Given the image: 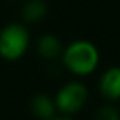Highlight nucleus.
I'll return each instance as SVG.
<instances>
[{
  "label": "nucleus",
  "mask_w": 120,
  "mask_h": 120,
  "mask_svg": "<svg viewBox=\"0 0 120 120\" xmlns=\"http://www.w3.org/2000/svg\"><path fill=\"white\" fill-rule=\"evenodd\" d=\"M28 42V33L23 26H6L0 31V56L7 61H16L26 54Z\"/></svg>",
  "instance_id": "f03ea898"
},
{
  "label": "nucleus",
  "mask_w": 120,
  "mask_h": 120,
  "mask_svg": "<svg viewBox=\"0 0 120 120\" xmlns=\"http://www.w3.org/2000/svg\"><path fill=\"white\" fill-rule=\"evenodd\" d=\"M38 52L45 59H54L61 52V42L55 35H42L38 41Z\"/></svg>",
  "instance_id": "423d86ee"
},
{
  "label": "nucleus",
  "mask_w": 120,
  "mask_h": 120,
  "mask_svg": "<svg viewBox=\"0 0 120 120\" xmlns=\"http://www.w3.org/2000/svg\"><path fill=\"white\" fill-rule=\"evenodd\" d=\"M99 90L107 100L120 99V67H112L102 75Z\"/></svg>",
  "instance_id": "20e7f679"
},
{
  "label": "nucleus",
  "mask_w": 120,
  "mask_h": 120,
  "mask_svg": "<svg viewBox=\"0 0 120 120\" xmlns=\"http://www.w3.org/2000/svg\"><path fill=\"white\" fill-rule=\"evenodd\" d=\"M64 65L75 75H89L99 64L98 48L85 40L72 42L64 51Z\"/></svg>",
  "instance_id": "f257e3e1"
},
{
  "label": "nucleus",
  "mask_w": 120,
  "mask_h": 120,
  "mask_svg": "<svg viewBox=\"0 0 120 120\" xmlns=\"http://www.w3.org/2000/svg\"><path fill=\"white\" fill-rule=\"evenodd\" d=\"M93 120H120V114L113 106H103L96 110Z\"/></svg>",
  "instance_id": "6e6552de"
},
{
  "label": "nucleus",
  "mask_w": 120,
  "mask_h": 120,
  "mask_svg": "<svg viewBox=\"0 0 120 120\" xmlns=\"http://www.w3.org/2000/svg\"><path fill=\"white\" fill-rule=\"evenodd\" d=\"M49 120H72L71 117H68V116H58V117H52V119H49Z\"/></svg>",
  "instance_id": "1a4fd4ad"
},
{
  "label": "nucleus",
  "mask_w": 120,
  "mask_h": 120,
  "mask_svg": "<svg viewBox=\"0 0 120 120\" xmlns=\"http://www.w3.org/2000/svg\"><path fill=\"white\" fill-rule=\"evenodd\" d=\"M30 107H31V113L41 120L52 119L55 116V112H56V106H55L54 99H51L49 96L42 95V93L35 95L31 99Z\"/></svg>",
  "instance_id": "39448f33"
},
{
  "label": "nucleus",
  "mask_w": 120,
  "mask_h": 120,
  "mask_svg": "<svg viewBox=\"0 0 120 120\" xmlns=\"http://www.w3.org/2000/svg\"><path fill=\"white\" fill-rule=\"evenodd\" d=\"M45 13H47V6L41 0H31L23 9V17H24V20H27L30 23L41 20L45 16Z\"/></svg>",
  "instance_id": "0eeeda50"
},
{
  "label": "nucleus",
  "mask_w": 120,
  "mask_h": 120,
  "mask_svg": "<svg viewBox=\"0 0 120 120\" xmlns=\"http://www.w3.org/2000/svg\"><path fill=\"white\" fill-rule=\"evenodd\" d=\"M88 100V89L81 82H69L58 90L54 102L59 112L72 114L81 110Z\"/></svg>",
  "instance_id": "7ed1b4c3"
}]
</instances>
